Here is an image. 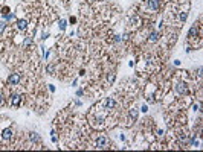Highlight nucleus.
<instances>
[{"label": "nucleus", "instance_id": "a211bd4d", "mask_svg": "<svg viewBox=\"0 0 203 152\" xmlns=\"http://www.w3.org/2000/svg\"><path fill=\"white\" fill-rule=\"evenodd\" d=\"M8 11H9L8 8H3V11H2V14H3V15H8Z\"/></svg>", "mask_w": 203, "mask_h": 152}, {"label": "nucleus", "instance_id": "f03ea898", "mask_svg": "<svg viewBox=\"0 0 203 152\" xmlns=\"http://www.w3.org/2000/svg\"><path fill=\"white\" fill-rule=\"evenodd\" d=\"M18 82H20V74H18V73H12L8 78V84L9 85H17Z\"/></svg>", "mask_w": 203, "mask_h": 152}, {"label": "nucleus", "instance_id": "1a4fd4ad", "mask_svg": "<svg viewBox=\"0 0 203 152\" xmlns=\"http://www.w3.org/2000/svg\"><path fill=\"white\" fill-rule=\"evenodd\" d=\"M194 35H197V28H195V26H192V28L189 29V34H188V36H189V38H194Z\"/></svg>", "mask_w": 203, "mask_h": 152}, {"label": "nucleus", "instance_id": "2eb2a0df", "mask_svg": "<svg viewBox=\"0 0 203 152\" xmlns=\"http://www.w3.org/2000/svg\"><path fill=\"white\" fill-rule=\"evenodd\" d=\"M113 79H115V73L108 74V82H113Z\"/></svg>", "mask_w": 203, "mask_h": 152}, {"label": "nucleus", "instance_id": "7ed1b4c3", "mask_svg": "<svg viewBox=\"0 0 203 152\" xmlns=\"http://www.w3.org/2000/svg\"><path fill=\"white\" fill-rule=\"evenodd\" d=\"M176 90H177V93H180V94H186V93H188V87H186L185 82L177 84V85H176Z\"/></svg>", "mask_w": 203, "mask_h": 152}, {"label": "nucleus", "instance_id": "423d86ee", "mask_svg": "<svg viewBox=\"0 0 203 152\" xmlns=\"http://www.w3.org/2000/svg\"><path fill=\"white\" fill-rule=\"evenodd\" d=\"M20 100H22V98L18 96V94H12V96H11V104H12L14 106H18V105H20Z\"/></svg>", "mask_w": 203, "mask_h": 152}, {"label": "nucleus", "instance_id": "f8f14e48", "mask_svg": "<svg viewBox=\"0 0 203 152\" xmlns=\"http://www.w3.org/2000/svg\"><path fill=\"white\" fill-rule=\"evenodd\" d=\"M138 114H139V111H138V110H134V108H133V110H130V116H131L133 119H138Z\"/></svg>", "mask_w": 203, "mask_h": 152}, {"label": "nucleus", "instance_id": "f257e3e1", "mask_svg": "<svg viewBox=\"0 0 203 152\" xmlns=\"http://www.w3.org/2000/svg\"><path fill=\"white\" fill-rule=\"evenodd\" d=\"M96 148H98V149H105V148H108V138L104 137V136L98 137V140H96Z\"/></svg>", "mask_w": 203, "mask_h": 152}, {"label": "nucleus", "instance_id": "9b49d317", "mask_svg": "<svg viewBox=\"0 0 203 152\" xmlns=\"http://www.w3.org/2000/svg\"><path fill=\"white\" fill-rule=\"evenodd\" d=\"M159 36H160V35H159L157 32H153V34L150 35V40H151V41H157V40H159Z\"/></svg>", "mask_w": 203, "mask_h": 152}, {"label": "nucleus", "instance_id": "6ab92c4d", "mask_svg": "<svg viewBox=\"0 0 203 152\" xmlns=\"http://www.w3.org/2000/svg\"><path fill=\"white\" fill-rule=\"evenodd\" d=\"M3 104V98H2V94H0V105Z\"/></svg>", "mask_w": 203, "mask_h": 152}, {"label": "nucleus", "instance_id": "9d476101", "mask_svg": "<svg viewBox=\"0 0 203 152\" xmlns=\"http://www.w3.org/2000/svg\"><path fill=\"white\" fill-rule=\"evenodd\" d=\"M29 137H31V140H32V142H40V136H37L35 132H31Z\"/></svg>", "mask_w": 203, "mask_h": 152}, {"label": "nucleus", "instance_id": "ddd939ff", "mask_svg": "<svg viewBox=\"0 0 203 152\" xmlns=\"http://www.w3.org/2000/svg\"><path fill=\"white\" fill-rule=\"evenodd\" d=\"M66 24H67V23H66V20L60 22V29H61V30H64V29H66Z\"/></svg>", "mask_w": 203, "mask_h": 152}, {"label": "nucleus", "instance_id": "39448f33", "mask_svg": "<svg viewBox=\"0 0 203 152\" xmlns=\"http://www.w3.org/2000/svg\"><path fill=\"white\" fill-rule=\"evenodd\" d=\"M116 105V102L113 100V99H110V98H107L105 100H104V108L105 110H110V108H113Z\"/></svg>", "mask_w": 203, "mask_h": 152}, {"label": "nucleus", "instance_id": "4468645a", "mask_svg": "<svg viewBox=\"0 0 203 152\" xmlns=\"http://www.w3.org/2000/svg\"><path fill=\"white\" fill-rule=\"evenodd\" d=\"M186 17H188V14H186V12H182V14H180V20H182V22H185V20H186Z\"/></svg>", "mask_w": 203, "mask_h": 152}, {"label": "nucleus", "instance_id": "f3484780", "mask_svg": "<svg viewBox=\"0 0 203 152\" xmlns=\"http://www.w3.org/2000/svg\"><path fill=\"white\" fill-rule=\"evenodd\" d=\"M5 18H6V20H14V15L12 14H8V15H5Z\"/></svg>", "mask_w": 203, "mask_h": 152}, {"label": "nucleus", "instance_id": "dca6fc26", "mask_svg": "<svg viewBox=\"0 0 203 152\" xmlns=\"http://www.w3.org/2000/svg\"><path fill=\"white\" fill-rule=\"evenodd\" d=\"M5 22H0V32H3V29H5Z\"/></svg>", "mask_w": 203, "mask_h": 152}, {"label": "nucleus", "instance_id": "6e6552de", "mask_svg": "<svg viewBox=\"0 0 203 152\" xmlns=\"http://www.w3.org/2000/svg\"><path fill=\"white\" fill-rule=\"evenodd\" d=\"M11 136H12V131H11V129H5V131H3V138H5V140H9Z\"/></svg>", "mask_w": 203, "mask_h": 152}, {"label": "nucleus", "instance_id": "20e7f679", "mask_svg": "<svg viewBox=\"0 0 203 152\" xmlns=\"http://www.w3.org/2000/svg\"><path fill=\"white\" fill-rule=\"evenodd\" d=\"M147 6H148L150 9H153V11H156V9H159L160 2L159 0H148V2H147Z\"/></svg>", "mask_w": 203, "mask_h": 152}, {"label": "nucleus", "instance_id": "0eeeda50", "mask_svg": "<svg viewBox=\"0 0 203 152\" xmlns=\"http://www.w3.org/2000/svg\"><path fill=\"white\" fill-rule=\"evenodd\" d=\"M17 26H18V29H20V30H23V29L28 28V22L26 20H18L17 22Z\"/></svg>", "mask_w": 203, "mask_h": 152}]
</instances>
